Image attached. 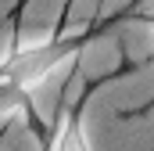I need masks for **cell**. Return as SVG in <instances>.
Instances as JSON below:
<instances>
[{
	"label": "cell",
	"mask_w": 154,
	"mask_h": 151,
	"mask_svg": "<svg viewBox=\"0 0 154 151\" xmlns=\"http://www.w3.org/2000/svg\"><path fill=\"white\" fill-rule=\"evenodd\" d=\"M151 29H154V18H151Z\"/></svg>",
	"instance_id": "3957f363"
},
{
	"label": "cell",
	"mask_w": 154,
	"mask_h": 151,
	"mask_svg": "<svg viewBox=\"0 0 154 151\" xmlns=\"http://www.w3.org/2000/svg\"><path fill=\"white\" fill-rule=\"evenodd\" d=\"M29 108V90L0 72V119H18Z\"/></svg>",
	"instance_id": "7a4b0ae2"
},
{
	"label": "cell",
	"mask_w": 154,
	"mask_h": 151,
	"mask_svg": "<svg viewBox=\"0 0 154 151\" xmlns=\"http://www.w3.org/2000/svg\"><path fill=\"white\" fill-rule=\"evenodd\" d=\"M86 33H68V36H54V40H43L36 47H22V50H11L7 61L0 65V72L7 79H14L18 86L32 90L39 86L54 69H61L68 58H75L79 47H82Z\"/></svg>",
	"instance_id": "6da1fadb"
}]
</instances>
